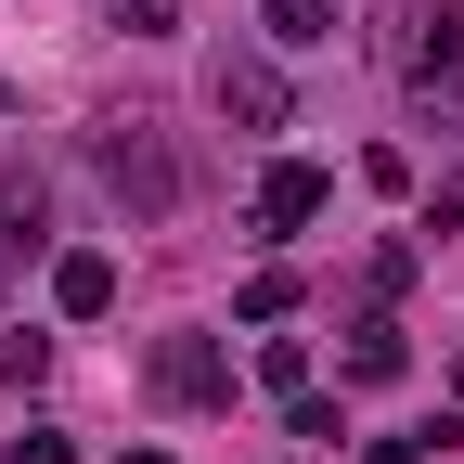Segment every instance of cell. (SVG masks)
Wrapping results in <instances>:
<instances>
[{
    "label": "cell",
    "instance_id": "8fae6325",
    "mask_svg": "<svg viewBox=\"0 0 464 464\" xmlns=\"http://www.w3.org/2000/svg\"><path fill=\"white\" fill-rule=\"evenodd\" d=\"M258 387L297 400V387H310V335H258Z\"/></svg>",
    "mask_w": 464,
    "mask_h": 464
},
{
    "label": "cell",
    "instance_id": "52a82bcc",
    "mask_svg": "<svg viewBox=\"0 0 464 464\" xmlns=\"http://www.w3.org/2000/svg\"><path fill=\"white\" fill-rule=\"evenodd\" d=\"M400 362H413V335H400L387 310H362V323H348V387H387Z\"/></svg>",
    "mask_w": 464,
    "mask_h": 464
},
{
    "label": "cell",
    "instance_id": "ba28073f",
    "mask_svg": "<svg viewBox=\"0 0 464 464\" xmlns=\"http://www.w3.org/2000/svg\"><path fill=\"white\" fill-rule=\"evenodd\" d=\"M52 232V207H39V181H14V168H0V258H26Z\"/></svg>",
    "mask_w": 464,
    "mask_h": 464
},
{
    "label": "cell",
    "instance_id": "277c9868",
    "mask_svg": "<svg viewBox=\"0 0 464 464\" xmlns=\"http://www.w3.org/2000/svg\"><path fill=\"white\" fill-rule=\"evenodd\" d=\"M207 103L232 116V130H284V116H297V91H284V65H271V52H219Z\"/></svg>",
    "mask_w": 464,
    "mask_h": 464
},
{
    "label": "cell",
    "instance_id": "4fadbf2b",
    "mask_svg": "<svg viewBox=\"0 0 464 464\" xmlns=\"http://www.w3.org/2000/svg\"><path fill=\"white\" fill-rule=\"evenodd\" d=\"M284 426H297V439H348V413H335L323 387H297V400H284Z\"/></svg>",
    "mask_w": 464,
    "mask_h": 464
},
{
    "label": "cell",
    "instance_id": "9a60e30c",
    "mask_svg": "<svg viewBox=\"0 0 464 464\" xmlns=\"http://www.w3.org/2000/svg\"><path fill=\"white\" fill-rule=\"evenodd\" d=\"M14 464H78V439H52V426H26V439H14Z\"/></svg>",
    "mask_w": 464,
    "mask_h": 464
},
{
    "label": "cell",
    "instance_id": "9c48e42d",
    "mask_svg": "<svg viewBox=\"0 0 464 464\" xmlns=\"http://www.w3.org/2000/svg\"><path fill=\"white\" fill-rule=\"evenodd\" d=\"M258 26H271L284 52H310V39H335V0H258Z\"/></svg>",
    "mask_w": 464,
    "mask_h": 464
},
{
    "label": "cell",
    "instance_id": "8992f818",
    "mask_svg": "<svg viewBox=\"0 0 464 464\" xmlns=\"http://www.w3.org/2000/svg\"><path fill=\"white\" fill-rule=\"evenodd\" d=\"M52 310H65V323H103L116 310V258L103 246H65V258H52Z\"/></svg>",
    "mask_w": 464,
    "mask_h": 464
},
{
    "label": "cell",
    "instance_id": "7a4b0ae2",
    "mask_svg": "<svg viewBox=\"0 0 464 464\" xmlns=\"http://www.w3.org/2000/svg\"><path fill=\"white\" fill-rule=\"evenodd\" d=\"M91 155H103V194L130 207L142 232H155V219H181V155H168V130H155V116H116Z\"/></svg>",
    "mask_w": 464,
    "mask_h": 464
},
{
    "label": "cell",
    "instance_id": "7c38bea8",
    "mask_svg": "<svg viewBox=\"0 0 464 464\" xmlns=\"http://www.w3.org/2000/svg\"><path fill=\"white\" fill-rule=\"evenodd\" d=\"M39 374H52V335L14 323V335H0V387H39Z\"/></svg>",
    "mask_w": 464,
    "mask_h": 464
},
{
    "label": "cell",
    "instance_id": "3957f363",
    "mask_svg": "<svg viewBox=\"0 0 464 464\" xmlns=\"http://www.w3.org/2000/svg\"><path fill=\"white\" fill-rule=\"evenodd\" d=\"M142 387L168 400V413H219V400H232V348H219V335H155Z\"/></svg>",
    "mask_w": 464,
    "mask_h": 464
},
{
    "label": "cell",
    "instance_id": "2e32d148",
    "mask_svg": "<svg viewBox=\"0 0 464 464\" xmlns=\"http://www.w3.org/2000/svg\"><path fill=\"white\" fill-rule=\"evenodd\" d=\"M116 464H168V451H116Z\"/></svg>",
    "mask_w": 464,
    "mask_h": 464
},
{
    "label": "cell",
    "instance_id": "30bf717a",
    "mask_svg": "<svg viewBox=\"0 0 464 464\" xmlns=\"http://www.w3.org/2000/svg\"><path fill=\"white\" fill-rule=\"evenodd\" d=\"M232 310H246V323H284V310H297V271H246V284H232Z\"/></svg>",
    "mask_w": 464,
    "mask_h": 464
},
{
    "label": "cell",
    "instance_id": "5b68a950",
    "mask_svg": "<svg viewBox=\"0 0 464 464\" xmlns=\"http://www.w3.org/2000/svg\"><path fill=\"white\" fill-rule=\"evenodd\" d=\"M323 207H335V181H323L310 155H271V168H258V232H310Z\"/></svg>",
    "mask_w": 464,
    "mask_h": 464
},
{
    "label": "cell",
    "instance_id": "6da1fadb",
    "mask_svg": "<svg viewBox=\"0 0 464 464\" xmlns=\"http://www.w3.org/2000/svg\"><path fill=\"white\" fill-rule=\"evenodd\" d=\"M387 65L413 116H464V14L451 0H387Z\"/></svg>",
    "mask_w": 464,
    "mask_h": 464
},
{
    "label": "cell",
    "instance_id": "5bb4252c",
    "mask_svg": "<svg viewBox=\"0 0 464 464\" xmlns=\"http://www.w3.org/2000/svg\"><path fill=\"white\" fill-rule=\"evenodd\" d=\"M103 14L130 26V39H168V26H181V0H103Z\"/></svg>",
    "mask_w": 464,
    "mask_h": 464
}]
</instances>
